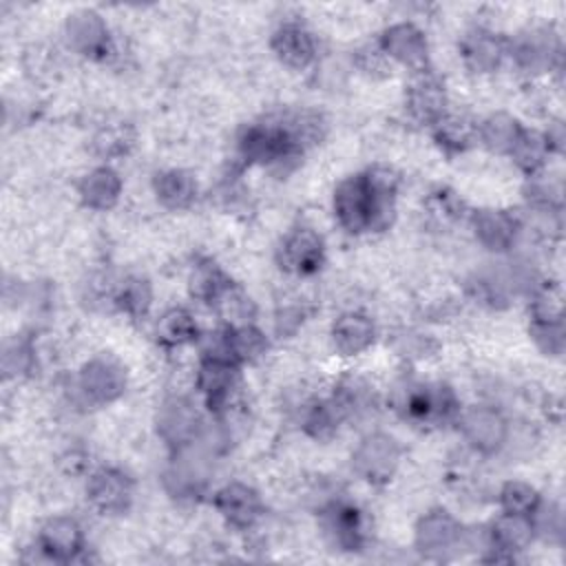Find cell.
Wrapping results in <instances>:
<instances>
[{"label":"cell","instance_id":"obj_7","mask_svg":"<svg viewBox=\"0 0 566 566\" xmlns=\"http://www.w3.org/2000/svg\"><path fill=\"white\" fill-rule=\"evenodd\" d=\"M157 431L159 438L177 453L190 449L201 431V418L190 400L186 398H168L157 413Z\"/></svg>","mask_w":566,"mask_h":566},{"label":"cell","instance_id":"obj_34","mask_svg":"<svg viewBox=\"0 0 566 566\" xmlns=\"http://www.w3.org/2000/svg\"><path fill=\"white\" fill-rule=\"evenodd\" d=\"M531 323H564V294L555 283H544L531 301Z\"/></svg>","mask_w":566,"mask_h":566},{"label":"cell","instance_id":"obj_14","mask_svg":"<svg viewBox=\"0 0 566 566\" xmlns=\"http://www.w3.org/2000/svg\"><path fill=\"white\" fill-rule=\"evenodd\" d=\"M279 263L283 270L298 274V276H310V274L318 272V268L323 263L321 237L310 228L292 230L279 248Z\"/></svg>","mask_w":566,"mask_h":566},{"label":"cell","instance_id":"obj_32","mask_svg":"<svg viewBox=\"0 0 566 566\" xmlns=\"http://www.w3.org/2000/svg\"><path fill=\"white\" fill-rule=\"evenodd\" d=\"M228 285H230L228 276L212 261L197 263L188 279L190 294L203 303H214L226 292Z\"/></svg>","mask_w":566,"mask_h":566},{"label":"cell","instance_id":"obj_5","mask_svg":"<svg viewBox=\"0 0 566 566\" xmlns=\"http://www.w3.org/2000/svg\"><path fill=\"white\" fill-rule=\"evenodd\" d=\"M400 462V447L387 433H369L365 436L354 455V471L369 484H385L394 478Z\"/></svg>","mask_w":566,"mask_h":566},{"label":"cell","instance_id":"obj_1","mask_svg":"<svg viewBox=\"0 0 566 566\" xmlns=\"http://www.w3.org/2000/svg\"><path fill=\"white\" fill-rule=\"evenodd\" d=\"M334 212L338 223L347 232H365L380 230L391 221V212H387L369 188L365 175L347 177L338 184L334 192Z\"/></svg>","mask_w":566,"mask_h":566},{"label":"cell","instance_id":"obj_40","mask_svg":"<svg viewBox=\"0 0 566 566\" xmlns=\"http://www.w3.org/2000/svg\"><path fill=\"white\" fill-rule=\"evenodd\" d=\"M531 336L544 354L559 356L564 352V323H531Z\"/></svg>","mask_w":566,"mask_h":566},{"label":"cell","instance_id":"obj_24","mask_svg":"<svg viewBox=\"0 0 566 566\" xmlns=\"http://www.w3.org/2000/svg\"><path fill=\"white\" fill-rule=\"evenodd\" d=\"M325 531L332 542L345 551H354L363 544V520L352 504H329L325 511Z\"/></svg>","mask_w":566,"mask_h":566},{"label":"cell","instance_id":"obj_41","mask_svg":"<svg viewBox=\"0 0 566 566\" xmlns=\"http://www.w3.org/2000/svg\"><path fill=\"white\" fill-rule=\"evenodd\" d=\"M431 210L442 219V221H458L464 212V203L455 192L449 190H438L431 197Z\"/></svg>","mask_w":566,"mask_h":566},{"label":"cell","instance_id":"obj_3","mask_svg":"<svg viewBox=\"0 0 566 566\" xmlns=\"http://www.w3.org/2000/svg\"><path fill=\"white\" fill-rule=\"evenodd\" d=\"M460 433L467 444L482 455H493L506 447L509 440V420L500 409L489 405H475L464 409L458 416Z\"/></svg>","mask_w":566,"mask_h":566},{"label":"cell","instance_id":"obj_6","mask_svg":"<svg viewBox=\"0 0 566 566\" xmlns=\"http://www.w3.org/2000/svg\"><path fill=\"white\" fill-rule=\"evenodd\" d=\"M400 409L416 424H440L460 413L453 391L444 385H409Z\"/></svg>","mask_w":566,"mask_h":566},{"label":"cell","instance_id":"obj_30","mask_svg":"<svg viewBox=\"0 0 566 566\" xmlns=\"http://www.w3.org/2000/svg\"><path fill=\"white\" fill-rule=\"evenodd\" d=\"M226 340H228V354L232 363H252L261 358L268 349V340L263 332H259L252 323L241 325V327H228L226 329Z\"/></svg>","mask_w":566,"mask_h":566},{"label":"cell","instance_id":"obj_20","mask_svg":"<svg viewBox=\"0 0 566 566\" xmlns=\"http://www.w3.org/2000/svg\"><path fill=\"white\" fill-rule=\"evenodd\" d=\"M460 55L471 71L491 73L502 64L506 55V44L500 35L486 29H475L464 35L460 44Z\"/></svg>","mask_w":566,"mask_h":566},{"label":"cell","instance_id":"obj_28","mask_svg":"<svg viewBox=\"0 0 566 566\" xmlns=\"http://www.w3.org/2000/svg\"><path fill=\"white\" fill-rule=\"evenodd\" d=\"M433 139L451 155L464 153L475 142V126L467 117L447 113L433 124Z\"/></svg>","mask_w":566,"mask_h":566},{"label":"cell","instance_id":"obj_11","mask_svg":"<svg viewBox=\"0 0 566 566\" xmlns=\"http://www.w3.org/2000/svg\"><path fill=\"white\" fill-rule=\"evenodd\" d=\"M214 509L234 528L248 531L263 515V502L259 493L241 482H230L214 495Z\"/></svg>","mask_w":566,"mask_h":566},{"label":"cell","instance_id":"obj_29","mask_svg":"<svg viewBox=\"0 0 566 566\" xmlns=\"http://www.w3.org/2000/svg\"><path fill=\"white\" fill-rule=\"evenodd\" d=\"M509 155L513 157L517 168L524 170L531 177V175H537V172L544 170L551 150H548V144L544 139V133H535V130L524 128Z\"/></svg>","mask_w":566,"mask_h":566},{"label":"cell","instance_id":"obj_42","mask_svg":"<svg viewBox=\"0 0 566 566\" xmlns=\"http://www.w3.org/2000/svg\"><path fill=\"white\" fill-rule=\"evenodd\" d=\"M387 62L389 60L380 46H365L358 51V66L369 75H376L378 71L387 73Z\"/></svg>","mask_w":566,"mask_h":566},{"label":"cell","instance_id":"obj_8","mask_svg":"<svg viewBox=\"0 0 566 566\" xmlns=\"http://www.w3.org/2000/svg\"><path fill=\"white\" fill-rule=\"evenodd\" d=\"M378 46L387 55V60L398 62L416 73L427 69L429 62V44L424 33L411 22H398L382 31Z\"/></svg>","mask_w":566,"mask_h":566},{"label":"cell","instance_id":"obj_2","mask_svg":"<svg viewBox=\"0 0 566 566\" xmlns=\"http://www.w3.org/2000/svg\"><path fill=\"white\" fill-rule=\"evenodd\" d=\"M239 150L248 164L283 166L303 150L287 122L248 126L239 139Z\"/></svg>","mask_w":566,"mask_h":566},{"label":"cell","instance_id":"obj_33","mask_svg":"<svg viewBox=\"0 0 566 566\" xmlns=\"http://www.w3.org/2000/svg\"><path fill=\"white\" fill-rule=\"evenodd\" d=\"M500 509L502 513H511V515H524V517H531V513L537 509V504L542 502L539 493L526 484V482H506L502 489H500Z\"/></svg>","mask_w":566,"mask_h":566},{"label":"cell","instance_id":"obj_35","mask_svg":"<svg viewBox=\"0 0 566 566\" xmlns=\"http://www.w3.org/2000/svg\"><path fill=\"white\" fill-rule=\"evenodd\" d=\"M214 307L219 312V316L230 325V327H241V325H250L252 316H254V305L252 301L232 283L226 287V292L214 301Z\"/></svg>","mask_w":566,"mask_h":566},{"label":"cell","instance_id":"obj_38","mask_svg":"<svg viewBox=\"0 0 566 566\" xmlns=\"http://www.w3.org/2000/svg\"><path fill=\"white\" fill-rule=\"evenodd\" d=\"M115 301L128 316H144L150 307V287L144 279H128L119 287Z\"/></svg>","mask_w":566,"mask_h":566},{"label":"cell","instance_id":"obj_9","mask_svg":"<svg viewBox=\"0 0 566 566\" xmlns=\"http://www.w3.org/2000/svg\"><path fill=\"white\" fill-rule=\"evenodd\" d=\"M64 35L69 46L93 60H104L111 53V33L99 13L91 9H80L66 18Z\"/></svg>","mask_w":566,"mask_h":566},{"label":"cell","instance_id":"obj_16","mask_svg":"<svg viewBox=\"0 0 566 566\" xmlns=\"http://www.w3.org/2000/svg\"><path fill=\"white\" fill-rule=\"evenodd\" d=\"M86 497L102 513H124L133 500V482L119 469H99L88 478Z\"/></svg>","mask_w":566,"mask_h":566},{"label":"cell","instance_id":"obj_17","mask_svg":"<svg viewBox=\"0 0 566 566\" xmlns=\"http://www.w3.org/2000/svg\"><path fill=\"white\" fill-rule=\"evenodd\" d=\"M471 228L475 232V239L491 252H506L515 245L520 221L506 212V210H475L471 214Z\"/></svg>","mask_w":566,"mask_h":566},{"label":"cell","instance_id":"obj_36","mask_svg":"<svg viewBox=\"0 0 566 566\" xmlns=\"http://www.w3.org/2000/svg\"><path fill=\"white\" fill-rule=\"evenodd\" d=\"M133 130L126 124H108L95 133L93 148L97 155L113 159L126 155L133 146Z\"/></svg>","mask_w":566,"mask_h":566},{"label":"cell","instance_id":"obj_31","mask_svg":"<svg viewBox=\"0 0 566 566\" xmlns=\"http://www.w3.org/2000/svg\"><path fill=\"white\" fill-rule=\"evenodd\" d=\"M197 336V323L184 307H172L161 314L157 323V340L166 347H181Z\"/></svg>","mask_w":566,"mask_h":566},{"label":"cell","instance_id":"obj_22","mask_svg":"<svg viewBox=\"0 0 566 566\" xmlns=\"http://www.w3.org/2000/svg\"><path fill=\"white\" fill-rule=\"evenodd\" d=\"M376 338L374 323L358 312L338 316L332 325V343L340 356H358L371 347Z\"/></svg>","mask_w":566,"mask_h":566},{"label":"cell","instance_id":"obj_10","mask_svg":"<svg viewBox=\"0 0 566 566\" xmlns=\"http://www.w3.org/2000/svg\"><path fill=\"white\" fill-rule=\"evenodd\" d=\"M38 548L46 559L75 562L84 553V533L73 517H51L38 535Z\"/></svg>","mask_w":566,"mask_h":566},{"label":"cell","instance_id":"obj_18","mask_svg":"<svg viewBox=\"0 0 566 566\" xmlns=\"http://www.w3.org/2000/svg\"><path fill=\"white\" fill-rule=\"evenodd\" d=\"M513 57L526 73H548L559 60V42L551 31H531L517 40L513 46Z\"/></svg>","mask_w":566,"mask_h":566},{"label":"cell","instance_id":"obj_23","mask_svg":"<svg viewBox=\"0 0 566 566\" xmlns=\"http://www.w3.org/2000/svg\"><path fill=\"white\" fill-rule=\"evenodd\" d=\"M80 199L86 208L91 210H111L119 195H122V179L119 175L108 168V166H99L93 168L82 181H80Z\"/></svg>","mask_w":566,"mask_h":566},{"label":"cell","instance_id":"obj_19","mask_svg":"<svg viewBox=\"0 0 566 566\" xmlns=\"http://www.w3.org/2000/svg\"><path fill=\"white\" fill-rule=\"evenodd\" d=\"M489 531H491L493 551L486 559H497V562L513 559V555L524 551L535 537L531 517L511 515V513H502Z\"/></svg>","mask_w":566,"mask_h":566},{"label":"cell","instance_id":"obj_26","mask_svg":"<svg viewBox=\"0 0 566 566\" xmlns=\"http://www.w3.org/2000/svg\"><path fill=\"white\" fill-rule=\"evenodd\" d=\"M166 482L175 495L192 497L199 495L206 484L203 462L195 455H188V449L175 453V462L166 475Z\"/></svg>","mask_w":566,"mask_h":566},{"label":"cell","instance_id":"obj_25","mask_svg":"<svg viewBox=\"0 0 566 566\" xmlns=\"http://www.w3.org/2000/svg\"><path fill=\"white\" fill-rule=\"evenodd\" d=\"M524 126L509 113H493L489 115L478 128H475V139L491 153L497 155H509L522 135Z\"/></svg>","mask_w":566,"mask_h":566},{"label":"cell","instance_id":"obj_39","mask_svg":"<svg viewBox=\"0 0 566 566\" xmlns=\"http://www.w3.org/2000/svg\"><path fill=\"white\" fill-rule=\"evenodd\" d=\"M531 524H533V533L546 542H559L564 535L562 511L555 504L539 502L537 509L531 513Z\"/></svg>","mask_w":566,"mask_h":566},{"label":"cell","instance_id":"obj_37","mask_svg":"<svg viewBox=\"0 0 566 566\" xmlns=\"http://www.w3.org/2000/svg\"><path fill=\"white\" fill-rule=\"evenodd\" d=\"M343 411L338 409V405L332 400L325 402H316L307 416H305V431L318 440H327L336 433L338 422L343 420Z\"/></svg>","mask_w":566,"mask_h":566},{"label":"cell","instance_id":"obj_12","mask_svg":"<svg viewBox=\"0 0 566 566\" xmlns=\"http://www.w3.org/2000/svg\"><path fill=\"white\" fill-rule=\"evenodd\" d=\"M405 106L416 122L433 126L447 115V91L442 80L429 71H420L407 88Z\"/></svg>","mask_w":566,"mask_h":566},{"label":"cell","instance_id":"obj_13","mask_svg":"<svg viewBox=\"0 0 566 566\" xmlns=\"http://www.w3.org/2000/svg\"><path fill=\"white\" fill-rule=\"evenodd\" d=\"M237 382H239L237 363L203 356L197 369V387L203 394L210 409L221 413L226 407H230V396L234 394Z\"/></svg>","mask_w":566,"mask_h":566},{"label":"cell","instance_id":"obj_15","mask_svg":"<svg viewBox=\"0 0 566 566\" xmlns=\"http://www.w3.org/2000/svg\"><path fill=\"white\" fill-rule=\"evenodd\" d=\"M77 385L91 402L104 405L117 400L124 394L126 374L117 363L108 358H93L82 367Z\"/></svg>","mask_w":566,"mask_h":566},{"label":"cell","instance_id":"obj_4","mask_svg":"<svg viewBox=\"0 0 566 566\" xmlns=\"http://www.w3.org/2000/svg\"><path fill=\"white\" fill-rule=\"evenodd\" d=\"M462 537H464V528L460 526V522L442 511H429L424 517H420V522L416 524V551L427 557V559H449L453 553H458L462 548Z\"/></svg>","mask_w":566,"mask_h":566},{"label":"cell","instance_id":"obj_27","mask_svg":"<svg viewBox=\"0 0 566 566\" xmlns=\"http://www.w3.org/2000/svg\"><path fill=\"white\" fill-rule=\"evenodd\" d=\"M155 195L170 210L188 208L197 197V181L186 170H166L155 177Z\"/></svg>","mask_w":566,"mask_h":566},{"label":"cell","instance_id":"obj_21","mask_svg":"<svg viewBox=\"0 0 566 566\" xmlns=\"http://www.w3.org/2000/svg\"><path fill=\"white\" fill-rule=\"evenodd\" d=\"M272 51L285 66L305 69L314 60L316 44L305 27L296 22H285L272 35Z\"/></svg>","mask_w":566,"mask_h":566}]
</instances>
